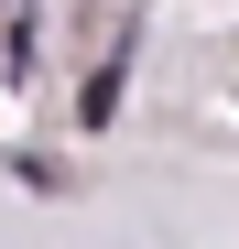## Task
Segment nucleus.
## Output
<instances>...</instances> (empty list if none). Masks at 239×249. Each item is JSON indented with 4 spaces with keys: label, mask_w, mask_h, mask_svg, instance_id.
<instances>
[{
    "label": "nucleus",
    "mask_w": 239,
    "mask_h": 249,
    "mask_svg": "<svg viewBox=\"0 0 239 249\" xmlns=\"http://www.w3.org/2000/svg\"><path fill=\"white\" fill-rule=\"evenodd\" d=\"M120 76H131V54H109V65L87 76V98H76V119H87V130H109V119H120Z\"/></svg>",
    "instance_id": "obj_1"
}]
</instances>
